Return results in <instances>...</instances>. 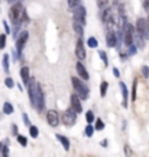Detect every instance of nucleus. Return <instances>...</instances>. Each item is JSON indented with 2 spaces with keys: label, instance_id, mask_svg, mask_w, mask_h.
Wrapping results in <instances>:
<instances>
[{
  "label": "nucleus",
  "instance_id": "1",
  "mask_svg": "<svg viewBox=\"0 0 149 157\" xmlns=\"http://www.w3.org/2000/svg\"><path fill=\"white\" fill-rule=\"evenodd\" d=\"M23 6L20 2H16V3H13L10 7V10H9V17H10L13 23H19L20 22V19L23 16Z\"/></svg>",
  "mask_w": 149,
  "mask_h": 157
},
{
  "label": "nucleus",
  "instance_id": "2",
  "mask_svg": "<svg viewBox=\"0 0 149 157\" xmlns=\"http://www.w3.org/2000/svg\"><path fill=\"white\" fill-rule=\"evenodd\" d=\"M71 80H72L74 89L77 90L78 98H80V99H87V98H89V87H87L78 77H71Z\"/></svg>",
  "mask_w": 149,
  "mask_h": 157
},
{
  "label": "nucleus",
  "instance_id": "3",
  "mask_svg": "<svg viewBox=\"0 0 149 157\" xmlns=\"http://www.w3.org/2000/svg\"><path fill=\"white\" fill-rule=\"evenodd\" d=\"M45 106V96L42 86L39 83H36V90H35V108L38 109L39 112H42V109Z\"/></svg>",
  "mask_w": 149,
  "mask_h": 157
},
{
  "label": "nucleus",
  "instance_id": "4",
  "mask_svg": "<svg viewBox=\"0 0 149 157\" xmlns=\"http://www.w3.org/2000/svg\"><path fill=\"white\" fill-rule=\"evenodd\" d=\"M101 21L104 23V26L109 31H111L113 28V25H114V21H113V10H111L110 7H106L103 13H101Z\"/></svg>",
  "mask_w": 149,
  "mask_h": 157
},
{
  "label": "nucleus",
  "instance_id": "5",
  "mask_svg": "<svg viewBox=\"0 0 149 157\" xmlns=\"http://www.w3.org/2000/svg\"><path fill=\"white\" fill-rule=\"evenodd\" d=\"M75 121H77V112L72 108L67 109L65 112L62 113V122L65 124L67 127H72L75 124Z\"/></svg>",
  "mask_w": 149,
  "mask_h": 157
},
{
  "label": "nucleus",
  "instance_id": "6",
  "mask_svg": "<svg viewBox=\"0 0 149 157\" xmlns=\"http://www.w3.org/2000/svg\"><path fill=\"white\" fill-rule=\"evenodd\" d=\"M72 15H74V21L78 23H81V25H85V9H84L83 6L78 5L77 7H74L72 9Z\"/></svg>",
  "mask_w": 149,
  "mask_h": 157
},
{
  "label": "nucleus",
  "instance_id": "7",
  "mask_svg": "<svg viewBox=\"0 0 149 157\" xmlns=\"http://www.w3.org/2000/svg\"><path fill=\"white\" fill-rule=\"evenodd\" d=\"M28 38H29L28 31H22V32H20V35L17 36V39H16V50H17V52H19V54L22 52L23 47H25V44H26Z\"/></svg>",
  "mask_w": 149,
  "mask_h": 157
},
{
  "label": "nucleus",
  "instance_id": "8",
  "mask_svg": "<svg viewBox=\"0 0 149 157\" xmlns=\"http://www.w3.org/2000/svg\"><path fill=\"white\" fill-rule=\"evenodd\" d=\"M123 35H125V44H126L127 47H129V45H132L133 44V36H135V28H133L132 25H129V23H127Z\"/></svg>",
  "mask_w": 149,
  "mask_h": 157
},
{
  "label": "nucleus",
  "instance_id": "9",
  "mask_svg": "<svg viewBox=\"0 0 149 157\" xmlns=\"http://www.w3.org/2000/svg\"><path fill=\"white\" fill-rule=\"evenodd\" d=\"M136 32H138V36H146V32H148V29H146V19L139 17L136 21Z\"/></svg>",
  "mask_w": 149,
  "mask_h": 157
},
{
  "label": "nucleus",
  "instance_id": "10",
  "mask_svg": "<svg viewBox=\"0 0 149 157\" xmlns=\"http://www.w3.org/2000/svg\"><path fill=\"white\" fill-rule=\"evenodd\" d=\"M46 121H48V124H49L51 127H56V125H58V122H60L58 112H56V111H54V109L48 111V113H46Z\"/></svg>",
  "mask_w": 149,
  "mask_h": 157
},
{
  "label": "nucleus",
  "instance_id": "11",
  "mask_svg": "<svg viewBox=\"0 0 149 157\" xmlns=\"http://www.w3.org/2000/svg\"><path fill=\"white\" fill-rule=\"evenodd\" d=\"M75 56H77L78 60H84V58H85V48H84V44L81 39L77 41V45H75Z\"/></svg>",
  "mask_w": 149,
  "mask_h": 157
},
{
  "label": "nucleus",
  "instance_id": "12",
  "mask_svg": "<svg viewBox=\"0 0 149 157\" xmlns=\"http://www.w3.org/2000/svg\"><path fill=\"white\" fill-rule=\"evenodd\" d=\"M106 42H107V47H109V48H114L117 45V38L113 31H109V32H107V35H106Z\"/></svg>",
  "mask_w": 149,
  "mask_h": 157
},
{
  "label": "nucleus",
  "instance_id": "13",
  "mask_svg": "<svg viewBox=\"0 0 149 157\" xmlns=\"http://www.w3.org/2000/svg\"><path fill=\"white\" fill-rule=\"evenodd\" d=\"M71 108L77 113H80L81 111H83V106H81V103H80V98H78L77 93L71 96Z\"/></svg>",
  "mask_w": 149,
  "mask_h": 157
},
{
  "label": "nucleus",
  "instance_id": "14",
  "mask_svg": "<svg viewBox=\"0 0 149 157\" xmlns=\"http://www.w3.org/2000/svg\"><path fill=\"white\" fill-rule=\"evenodd\" d=\"M75 70H77V73H78V76H80V78H83V80H89V73H87L85 67H84L80 61L75 64Z\"/></svg>",
  "mask_w": 149,
  "mask_h": 157
},
{
  "label": "nucleus",
  "instance_id": "15",
  "mask_svg": "<svg viewBox=\"0 0 149 157\" xmlns=\"http://www.w3.org/2000/svg\"><path fill=\"white\" fill-rule=\"evenodd\" d=\"M119 86H120L122 95H123V102H122V105H123L125 108H127V95H129V90H127L126 84L123 83V82H120V83H119Z\"/></svg>",
  "mask_w": 149,
  "mask_h": 157
},
{
  "label": "nucleus",
  "instance_id": "16",
  "mask_svg": "<svg viewBox=\"0 0 149 157\" xmlns=\"http://www.w3.org/2000/svg\"><path fill=\"white\" fill-rule=\"evenodd\" d=\"M56 138H58V141H60L61 144H62V147H64V150H70V141H68V138L67 137H64V135H61V134H56L55 135Z\"/></svg>",
  "mask_w": 149,
  "mask_h": 157
},
{
  "label": "nucleus",
  "instance_id": "17",
  "mask_svg": "<svg viewBox=\"0 0 149 157\" xmlns=\"http://www.w3.org/2000/svg\"><path fill=\"white\" fill-rule=\"evenodd\" d=\"M20 77H22V82L25 84H28V82H29V67H26V66H25V67H22L20 68Z\"/></svg>",
  "mask_w": 149,
  "mask_h": 157
},
{
  "label": "nucleus",
  "instance_id": "18",
  "mask_svg": "<svg viewBox=\"0 0 149 157\" xmlns=\"http://www.w3.org/2000/svg\"><path fill=\"white\" fill-rule=\"evenodd\" d=\"M72 28H74V31H75V34L78 35V36H83L84 35V25H81V23H78L74 21V23H72Z\"/></svg>",
  "mask_w": 149,
  "mask_h": 157
},
{
  "label": "nucleus",
  "instance_id": "19",
  "mask_svg": "<svg viewBox=\"0 0 149 157\" xmlns=\"http://www.w3.org/2000/svg\"><path fill=\"white\" fill-rule=\"evenodd\" d=\"M3 113H6V115L13 113V106H12L9 102H5V103H3Z\"/></svg>",
  "mask_w": 149,
  "mask_h": 157
},
{
  "label": "nucleus",
  "instance_id": "20",
  "mask_svg": "<svg viewBox=\"0 0 149 157\" xmlns=\"http://www.w3.org/2000/svg\"><path fill=\"white\" fill-rule=\"evenodd\" d=\"M107 87H109V83L107 82H101V84H100V96L101 98H104L106 93H107Z\"/></svg>",
  "mask_w": 149,
  "mask_h": 157
},
{
  "label": "nucleus",
  "instance_id": "21",
  "mask_svg": "<svg viewBox=\"0 0 149 157\" xmlns=\"http://www.w3.org/2000/svg\"><path fill=\"white\" fill-rule=\"evenodd\" d=\"M29 134H31L32 138H36V137L39 135V129L36 128L35 125H31V127H29Z\"/></svg>",
  "mask_w": 149,
  "mask_h": 157
},
{
  "label": "nucleus",
  "instance_id": "22",
  "mask_svg": "<svg viewBox=\"0 0 149 157\" xmlns=\"http://www.w3.org/2000/svg\"><path fill=\"white\" fill-rule=\"evenodd\" d=\"M87 45H89L90 48H97V39L94 38V36H90L89 39H87Z\"/></svg>",
  "mask_w": 149,
  "mask_h": 157
},
{
  "label": "nucleus",
  "instance_id": "23",
  "mask_svg": "<svg viewBox=\"0 0 149 157\" xmlns=\"http://www.w3.org/2000/svg\"><path fill=\"white\" fill-rule=\"evenodd\" d=\"M3 67H5L6 73H9V54L3 56Z\"/></svg>",
  "mask_w": 149,
  "mask_h": 157
},
{
  "label": "nucleus",
  "instance_id": "24",
  "mask_svg": "<svg viewBox=\"0 0 149 157\" xmlns=\"http://www.w3.org/2000/svg\"><path fill=\"white\" fill-rule=\"evenodd\" d=\"M85 121L89 124H91L93 121H96V117H94V112H91V111H89V112L85 113Z\"/></svg>",
  "mask_w": 149,
  "mask_h": 157
},
{
  "label": "nucleus",
  "instance_id": "25",
  "mask_svg": "<svg viewBox=\"0 0 149 157\" xmlns=\"http://www.w3.org/2000/svg\"><path fill=\"white\" fill-rule=\"evenodd\" d=\"M136 89H138V80H133V86H132V101H136Z\"/></svg>",
  "mask_w": 149,
  "mask_h": 157
},
{
  "label": "nucleus",
  "instance_id": "26",
  "mask_svg": "<svg viewBox=\"0 0 149 157\" xmlns=\"http://www.w3.org/2000/svg\"><path fill=\"white\" fill-rule=\"evenodd\" d=\"M84 132H85V135H87V137H91V135H93V132H94V127L91 125V124H89V125L85 127V131H84Z\"/></svg>",
  "mask_w": 149,
  "mask_h": 157
},
{
  "label": "nucleus",
  "instance_id": "27",
  "mask_svg": "<svg viewBox=\"0 0 149 157\" xmlns=\"http://www.w3.org/2000/svg\"><path fill=\"white\" fill-rule=\"evenodd\" d=\"M96 129H99V131H101V129H104V122L101 121V119H96V127H94Z\"/></svg>",
  "mask_w": 149,
  "mask_h": 157
},
{
  "label": "nucleus",
  "instance_id": "28",
  "mask_svg": "<svg viewBox=\"0 0 149 157\" xmlns=\"http://www.w3.org/2000/svg\"><path fill=\"white\" fill-rule=\"evenodd\" d=\"M17 143L22 144L23 147L28 146V140H26V137H23V135H17Z\"/></svg>",
  "mask_w": 149,
  "mask_h": 157
},
{
  "label": "nucleus",
  "instance_id": "29",
  "mask_svg": "<svg viewBox=\"0 0 149 157\" xmlns=\"http://www.w3.org/2000/svg\"><path fill=\"white\" fill-rule=\"evenodd\" d=\"M80 5V0H68V7L70 9H74V7H77V6Z\"/></svg>",
  "mask_w": 149,
  "mask_h": 157
},
{
  "label": "nucleus",
  "instance_id": "30",
  "mask_svg": "<svg viewBox=\"0 0 149 157\" xmlns=\"http://www.w3.org/2000/svg\"><path fill=\"white\" fill-rule=\"evenodd\" d=\"M99 56H100V58L103 60L104 66H107V64H109V61H107V54H106L104 51H99Z\"/></svg>",
  "mask_w": 149,
  "mask_h": 157
},
{
  "label": "nucleus",
  "instance_id": "31",
  "mask_svg": "<svg viewBox=\"0 0 149 157\" xmlns=\"http://www.w3.org/2000/svg\"><path fill=\"white\" fill-rule=\"evenodd\" d=\"M5 47H6V35L2 34L0 35V50H3Z\"/></svg>",
  "mask_w": 149,
  "mask_h": 157
},
{
  "label": "nucleus",
  "instance_id": "32",
  "mask_svg": "<svg viewBox=\"0 0 149 157\" xmlns=\"http://www.w3.org/2000/svg\"><path fill=\"white\" fill-rule=\"evenodd\" d=\"M5 84L7 86V87H13V86H15V82H13V78L6 77L5 78Z\"/></svg>",
  "mask_w": 149,
  "mask_h": 157
},
{
  "label": "nucleus",
  "instance_id": "33",
  "mask_svg": "<svg viewBox=\"0 0 149 157\" xmlns=\"http://www.w3.org/2000/svg\"><path fill=\"white\" fill-rule=\"evenodd\" d=\"M142 74H144L145 78L149 77V67H148V66H144V67H142Z\"/></svg>",
  "mask_w": 149,
  "mask_h": 157
},
{
  "label": "nucleus",
  "instance_id": "34",
  "mask_svg": "<svg viewBox=\"0 0 149 157\" xmlns=\"http://www.w3.org/2000/svg\"><path fill=\"white\" fill-rule=\"evenodd\" d=\"M136 50H138V48H136V45H129V54H130V56H132V54H135V52H136Z\"/></svg>",
  "mask_w": 149,
  "mask_h": 157
},
{
  "label": "nucleus",
  "instance_id": "35",
  "mask_svg": "<svg viewBox=\"0 0 149 157\" xmlns=\"http://www.w3.org/2000/svg\"><path fill=\"white\" fill-rule=\"evenodd\" d=\"M107 3H109V0H97V5H99V7H104Z\"/></svg>",
  "mask_w": 149,
  "mask_h": 157
},
{
  "label": "nucleus",
  "instance_id": "36",
  "mask_svg": "<svg viewBox=\"0 0 149 157\" xmlns=\"http://www.w3.org/2000/svg\"><path fill=\"white\" fill-rule=\"evenodd\" d=\"M23 121H25V124H26L28 127H31V125H32V124L29 122V119H28V115H26V113H23Z\"/></svg>",
  "mask_w": 149,
  "mask_h": 157
},
{
  "label": "nucleus",
  "instance_id": "37",
  "mask_svg": "<svg viewBox=\"0 0 149 157\" xmlns=\"http://www.w3.org/2000/svg\"><path fill=\"white\" fill-rule=\"evenodd\" d=\"M3 26H5L6 32H7V34H9V32H10V28H9V25H7V22H6V21H3Z\"/></svg>",
  "mask_w": 149,
  "mask_h": 157
},
{
  "label": "nucleus",
  "instance_id": "38",
  "mask_svg": "<svg viewBox=\"0 0 149 157\" xmlns=\"http://www.w3.org/2000/svg\"><path fill=\"white\" fill-rule=\"evenodd\" d=\"M2 154H3V156H7V154H9V148H7V147H3V151H2Z\"/></svg>",
  "mask_w": 149,
  "mask_h": 157
},
{
  "label": "nucleus",
  "instance_id": "39",
  "mask_svg": "<svg viewBox=\"0 0 149 157\" xmlns=\"http://www.w3.org/2000/svg\"><path fill=\"white\" fill-rule=\"evenodd\" d=\"M144 7L146 9V10H149V0H145L144 2Z\"/></svg>",
  "mask_w": 149,
  "mask_h": 157
},
{
  "label": "nucleus",
  "instance_id": "40",
  "mask_svg": "<svg viewBox=\"0 0 149 157\" xmlns=\"http://www.w3.org/2000/svg\"><path fill=\"white\" fill-rule=\"evenodd\" d=\"M113 74H114L116 77H119V76H120V73H119V70H117V68H114V67H113Z\"/></svg>",
  "mask_w": 149,
  "mask_h": 157
},
{
  "label": "nucleus",
  "instance_id": "41",
  "mask_svg": "<svg viewBox=\"0 0 149 157\" xmlns=\"http://www.w3.org/2000/svg\"><path fill=\"white\" fill-rule=\"evenodd\" d=\"M146 29H148V32H149V15H148V19H146Z\"/></svg>",
  "mask_w": 149,
  "mask_h": 157
},
{
  "label": "nucleus",
  "instance_id": "42",
  "mask_svg": "<svg viewBox=\"0 0 149 157\" xmlns=\"http://www.w3.org/2000/svg\"><path fill=\"white\" fill-rule=\"evenodd\" d=\"M3 147H5V146H3V144H2V143H0V153L3 151Z\"/></svg>",
  "mask_w": 149,
  "mask_h": 157
}]
</instances>
